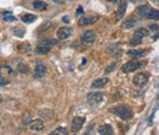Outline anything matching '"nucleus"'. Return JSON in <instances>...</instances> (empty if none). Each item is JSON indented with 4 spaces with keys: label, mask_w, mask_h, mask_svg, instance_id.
<instances>
[{
    "label": "nucleus",
    "mask_w": 159,
    "mask_h": 135,
    "mask_svg": "<svg viewBox=\"0 0 159 135\" xmlns=\"http://www.w3.org/2000/svg\"><path fill=\"white\" fill-rule=\"evenodd\" d=\"M63 21L68 24V22H69V17H68V16H64V17H63Z\"/></svg>",
    "instance_id": "obj_31"
},
{
    "label": "nucleus",
    "mask_w": 159,
    "mask_h": 135,
    "mask_svg": "<svg viewBox=\"0 0 159 135\" xmlns=\"http://www.w3.org/2000/svg\"><path fill=\"white\" fill-rule=\"evenodd\" d=\"M82 43L85 44V45H88V44H91L96 41V33L93 32L92 30H87L84 34L82 35Z\"/></svg>",
    "instance_id": "obj_9"
},
{
    "label": "nucleus",
    "mask_w": 159,
    "mask_h": 135,
    "mask_svg": "<svg viewBox=\"0 0 159 135\" xmlns=\"http://www.w3.org/2000/svg\"><path fill=\"white\" fill-rule=\"evenodd\" d=\"M148 76L145 72H139L134 77V84L138 87H142L148 83Z\"/></svg>",
    "instance_id": "obj_6"
},
{
    "label": "nucleus",
    "mask_w": 159,
    "mask_h": 135,
    "mask_svg": "<svg viewBox=\"0 0 159 135\" xmlns=\"http://www.w3.org/2000/svg\"><path fill=\"white\" fill-rule=\"evenodd\" d=\"M103 100V94L97 92H91L87 95V101H88L89 105H97L99 104L101 101Z\"/></svg>",
    "instance_id": "obj_5"
},
{
    "label": "nucleus",
    "mask_w": 159,
    "mask_h": 135,
    "mask_svg": "<svg viewBox=\"0 0 159 135\" xmlns=\"http://www.w3.org/2000/svg\"><path fill=\"white\" fill-rule=\"evenodd\" d=\"M12 33L17 37H24V33H26V29L20 26H17L15 28H12Z\"/></svg>",
    "instance_id": "obj_19"
},
{
    "label": "nucleus",
    "mask_w": 159,
    "mask_h": 135,
    "mask_svg": "<svg viewBox=\"0 0 159 135\" xmlns=\"http://www.w3.org/2000/svg\"><path fill=\"white\" fill-rule=\"evenodd\" d=\"M157 38H159V33H157L156 36H155V39H157Z\"/></svg>",
    "instance_id": "obj_35"
},
{
    "label": "nucleus",
    "mask_w": 159,
    "mask_h": 135,
    "mask_svg": "<svg viewBox=\"0 0 159 135\" xmlns=\"http://www.w3.org/2000/svg\"><path fill=\"white\" fill-rule=\"evenodd\" d=\"M115 115H117L118 117H120L123 120H129L133 117V111L128 105H120L117 107L115 109H112Z\"/></svg>",
    "instance_id": "obj_2"
},
{
    "label": "nucleus",
    "mask_w": 159,
    "mask_h": 135,
    "mask_svg": "<svg viewBox=\"0 0 159 135\" xmlns=\"http://www.w3.org/2000/svg\"><path fill=\"white\" fill-rule=\"evenodd\" d=\"M141 66H142V63H140V62L129 61L122 66V71L124 72V74H131V72H134L135 70L139 69Z\"/></svg>",
    "instance_id": "obj_4"
},
{
    "label": "nucleus",
    "mask_w": 159,
    "mask_h": 135,
    "mask_svg": "<svg viewBox=\"0 0 159 135\" xmlns=\"http://www.w3.org/2000/svg\"><path fill=\"white\" fill-rule=\"evenodd\" d=\"M98 132L102 135H108V134L112 135V133H114V129H112V127L109 126V124H104V126L100 127Z\"/></svg>",
    "instance_id": "obj_15"
},
{
    "label": "nucleus",
    "mask_w": 159,
    "mask_h": 135,
    "mask_svg": "<svg viewBox=\"0 0 159 135\" xmlns=\"http://www.w3.org/2000/svg\"><path fill=\"white\" fill-rule=\"evenodd\" d=\"M15 72L9 65L0 66V85L5 86L11 82V77L14 76Z\"/></svg>",
    "instance_id": "obj_1"
},
{
    "label": "nucleus",
    "mask_w": 159,
    "mask_h": 135,
    "mask_svg": "<svg viewBox=\"0 0 159 135\" xmlns=\"http://www.w3.org/2000/svg\"><path fill=\"white\" fill-rule=\"evenodd\" d=\"M54 2H56V3H64V0H54Z\"/></svg>",
    "instance_id": "obj_32"
},
{
    "label": "nucleus",
    "mask_w": 159,
    "mask_h": 135,
    "mask_svg": "<svg viewBox=\"0 0 159 135\" xmlns=\"http://www.w3.org/2000/svg\"><path fill=\"white\" fill-rule=\"evenodd\" d=\"M83 12H84V11H83V8H82V7H81V5H80V7H79V8H77V11H76V15H80V14H82V13H83Z\"/></svg>",
    "instance_id": "obj_30"
},
{
    "label": "nucleus",
    "mask_w": 159,
    "mask_h": 135,
    "mask_svg": "<svg viewBox=\"0 0 159 135\" xmlns=\"http://www.w3.org/2000/svg\"><path fill=\"white\" fill-rule=\"evenodd\" d=\"M54 26V24L52 21H50V20H47V21H45L43 25L41 26V28H39V30L41 31H47L49 30V29H52Z\"/></svg>",
    "instance_id": "obj_24"
},
{
    "label": "nucleus",
    "mask_w": 159,
    "mask_h": 135,
    "mask_svg": "<svg viewBox=\"0 0 159 135\" xmlns=\"http://www.w3.org/2000/svg\"><path fill=\"white\" fill-rule=\"evenodd\" d=\"M146 19H159V11L152 9L150 11V13L148 14Z\"/></svg>",
    "instance_id": "obj_25"
},
{
    "label": "nucleus",
    "mask_w": 159,
    "mask_h": 135,
    "mask_svg": "<svg viewBox=\"0 0 159 135\" xmlns=\"http://www.w3.org/2000/svg\"><path fill=\"white\" fill-rule=\"evenodd\" d=\"M136 25V20L135 19H128L123 24V28L124 29H131L134 26Z\"/></svg>",
    "instance_id": "obj_27"
},
{
    "label": "nucleus",
    "mask_w": 159,
    "mask_h": 135,
    "mask_svg": "<svg viewBox=\"0 0 159 135\" xmlns=\"http://www.w3.org/2000/svg\"><path fill=\"white\" fill-rule=\"evenodd\" d=\"M99 19L98 16H88V17H82L80 18L79 25L80 26H88V25L95 24L97 20Z\"/></svg>",
    "instance_id": "obj_11"
},
{
    "label": "nucleus",
    "mask_w": 159,
    "mask_h": 135,
    "mask_svg": "<svg viewBox=\"0 0 159 135\" xmlns=\"http://www.w3.org/2000/svg\"><path fill=\"white\" fill-rule=\"evenodd\" d=\"M158 100H159V96H158Z\"/></svg>",
    "instance_id": "obj_37"
},
{
    "label": "nucleus",
    "mask_w": 159,
    "mask_h": 135,
    "mask_svg": "<svg viewBox=\"0 0 159 135\" xmlns=\"http://www.w3.org/2000/svg\"><path fill=\"white\" fill-rule=\"evenodd\" d=\"M2 101V96H1V94H0V102Z\"/></svg>",
    "instance_id": "obj_36"
},
{
    "label": "nucleus",
    "mask_w": 159,
    "mask_h": 135,
    "mask_svg": "<svg viewBox=\"0 0 159 135\" xmlns=\"http://www.w3.org/2000/svg\"><path fill=\"white\" fill-rule=\"evenodd\" d=\"M151 10H152V9H151L148 5H141V7H139L137 9V13H138V15H139L140 17L145 18V19H146V17H148V14L150 13Z\"/></svg>",
    "instance_id": "obj_14"
},
{
    "label": "nucleus",
    "mask_w": 159,
    "mask_h": 135,
    "mask_svg": "<svg viewBox=\"0 0 159 135\" xmlns=\"http://www.w3.org/2000/svg\"><path fill=\"white\" fill-rule=\"evenodd\" d=\"M67 134H68V131L65 128H62V127L56 128L53 132H51V135H67Z\"/></svg>",
    "instance_id": "obj_26"
},
{
    "label": "nucleus",
    "mask_w": 159,
    "mask_h": 135,
    "mask_svg": "<svg viewBox=\"0 0 159 135\" xmlns=\"http://www.w3.org/2000/svg\"><path fill=\"white\" fill-rule=\"evenodd\" d=\"M33 8L37 11H45L48 8V5L45 1H41V0H35L33 2Z\"/></svg>",
    "instance_id": "obj_17"
},
{
    "label": "nucleus",
    "mask_w": 159,
    "mask_h": 135,
    "mask_svg": "<svg viewBox=\"0 0 159 135\" xmlns=\"http://www.w3.org/2000/svg\"><path fill=\"white\" fill-rule=\"evenodd\" d=\"M152 30H156V29H158V26H156V25H154V26H152Z\"/></svg>",
    "instance_id": "obj_33"
},
{
    "label": "nucleus",
    "mask_w": 159,
    "mask_h": 135,
    "mask_svg": "<svg viewBox=\"0 0 159 135\" xmlns=\"http://www.w3.org/2000/svg\"><path fill=\"white\" fill-rule=\"evenodd\" d=\"M47 66L43 63L41 61H38L36 63V66L34 68V71H33V76L35 79H41L44 78L47 74Z\"/></svg>",
    "instance_id": "obj_3"
},
{
    "label": "nucleus",
    "mask_w": 159,
    "mask_h": 135,
    "mask_svg": "<svg viewBox=\"0 0 159 135\" xmlns=\"http://www.w3.org/2000/svg\"><path fill=\"white\" fill-rule=\"evenodd\" d=\"M85 123V118L84 117H74L71 122V131L72 132H79L81 129H82L83 124Z\"/></svg>",
    "instance_id": "obj_7"
},
{
    "label": "nucleus",
    "mask_w": 159,
    "mask_h": 135,
    "mask_svg": "<svg viewBox=\"0 0 159 135\" xmlns=\"http://www.w3.org/2000/svg\"><path fill=\"white\" fill-rule=\"evenodd\" d=\"M126 8H127V1L126 0H121L120 3H119L118 10H117V17H118L119 19H121V18L125 15Z\"/></svg>",
    "instance_id": "obj_12"
},
{
    "label": "nucleus",
    "mask_w": 159,
    "mask_h": 135,
    "mask_svg": "<svg viewBox=\"0 0 159 135\" xmlns=\"http://www.w3.org/2000/svg\"><path fill=\"white\" fill-rule=\"evenodd\" d=\"M115 67H116V64H112V66H107V67H106L105 72H110V71H112Z\"/></svg>",
    "instance_id": "obj_29"
},
{
    "label": "nucleus",
    "mask_w": 159,
    "mask_h": 135,
    "mask_svg": "<svg viewBox=\"0 0 159 135\" xmlns=\"http://www.w3.org/2000/svg\"><path fill=\"white\" fill-rule=\"evenodd\" d=\"M37 19V15L34 14H26L21 17V20L26 24H31V22H34Z\"/></svg>",
    "instance_id": "obj_21"
},
{
    "label": "nucleus",
    "mask_w": 159,
    "mask_h": 135,
    "mask_svg": "<svg viewBox=\"0 0 159 135\" xmlns=\"http://www.w3.org/2000/svg\"><path fill=\"white\" fill-rule=\"evenodd\" d=\"M50 49H51V47L46 46V45H43V44L38 43L37 47L35 48V53H36V54H47L50 51Z\"/></svg>",
    "instance_id": "obj_16"
},
{
    "label": "nucleus",
    "mask_w": 159,
    "mask_h": 135,
    "mask_svg": "<svg viewBox=\"0 0 159 135\" xmlns=\"http://www.w3.org/2000/svg\"><path fill=\"white\" fill-rule=\"evenodd\" d=\"M39 44H43V45H46V46L52 47L57 44V41H56V39H53V38H44L39 41Z\"/></svg>",
    "instance_id": "obj_22"
},
{
    "label": "nucleus",
    "mask_w": 159,
    "mask_h": 135,
    "mask_svg": "<svg viewBox=\"0 0 159 135\" xmlns=\"http://www.w3.org/2000/svg\"><path fill=\"white\" fill-rule=\"evenodd\" d=\"M127 54L133 58H142L148 54V52H146V50H128Z\"/></svg>",
    "instance_id": "obj_18"
},
{
    "label": "nucleus",
    "mask_w": 159,
    "mask_h": 135,
    "mask_svg": "<svg viewBox=\"0 0 159 135\" xmlns=\"http://www.w3.org/2000/svg\"><path fill=\"white\" fill-rule=\"evenodd\" d=\"M45 123L41 119H34L30 122V129L33 131H43Z\"/></svg>",
    "instance_id": "obj_10"
},
{
    "label": "nucleus",
    "mask_w": 159,
    "mask_h": 135,
    "mask_svg": "<svg viewBox=\"0 0 159 135\" xmlns=\"http://www.w3.org/2000/svg\"><path fill=\"white\" fill-rule=\"evenodd\" d=\"M17 19V18L15 17V16L12 15V12L8 11V12H5L3 13V20L7 22H11V21H15V20Z\"/></svg>",
    "instance_id": "obj_23"
},
{
    "label": "nucleus",
    "mask_w": 159,
    "mask_h": 135,
    "mask_svg": "<svg viewBox=\"0 0 159 135\" xmlns=\"http://www.w3.org/2000/svg\"><path fill=\"white\" fill-rule=\"evenodd\" d=\"M148 31L144 28H141V29H138L135 33H134V37H137L139 39H142L143 37L148 36Z\"/></svg>",
    "instance_id": "obj_20"
},
{
    "label": "nucleus",
    "mask_w": 159,
    "mask_h": 135,
    "mask_svg": "<svg viewBox=\"0 0 159 135\" xmlns=\"http://www.w3.org/2000/svg\"><path fill=\"white\" fill-rule=\"evenodd\" d=\"M107 1H109V2H112V3H114V2H117V0H107Z\"/></svg>",
    "instance_id": "obj_34"
},
{
    "label": "nucleus",
    "mask_w": 159,
    "mask_h": 135,
    "mask_svg": "<svg viewBox=\"0 0 159 135\" xmlns=\"http://www.w3.org/2000/svg\"><path fill=\"white\" fill-rule=\"evenodd\" d=\"M0 124H1V122H0Z\"/></svg>",
    "instance_id": "obj_38"
},
{
    "label": "nucleus",
    "mask_w": 159,
    "mask_h": 135,
    "mask_svg": "<svg viewBox=\"0 0 159 135\" xmlns=\"http://www.w3.org/2000/svg\"><path fill=\"white\" fill-rule=\"evenodd\" d=\"M142 39H139L137 38V37H134V38L131 39V41H129V45L131 46H137V45H139L140 43H141Z\"/></svg>",
    "instance_id": "obj_28"
},
{
    "label": "nucleus",
    "mask_w": 159,
    "mask_h": 135,
    "mask_svg": "<svg viewBox=\"0 0 159 135\" xmlns=\"http://www.w3.org/2000/svg\"><path fill=\"white\" fill-rule=\"evenodd\" d=\"M108 83V79L107 78H100L95 80L91 83V88H103L106 86V84Z\"/></svg>",
    "instance_id": "obj_13"
},
{
    "label": "nucleus",
    "mask_w": 159,
    "mask_h": 135,
    "mask_svg": "<svg viewBox=\"0 0 159 135\" xmlns=\"http://www.w3.org/2000/svg\"><path fill=\"white\" fill-rule=\"evenodd\" d=\"M71 34H72V28L70 27H62L56 32L57 38L60 39H67L68 37H70Z\"/></svg>",
    "instance_id": "obj_8"
}]
</instances>
